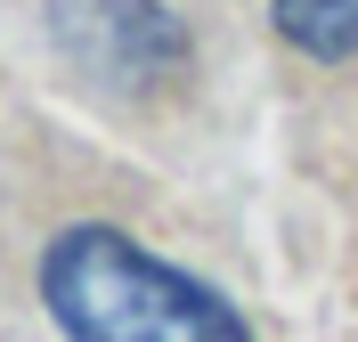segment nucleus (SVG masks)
Returning a JSON list of instances; mask_svg holds the SVG:
<instances>
[{"label": "nucleus", "mask_w": 358, "mask_h": 342, "mask_svg": "<svg viewBox=\"0 0 358 342\" xmlns=\"http://www.w3.org/2000/svg\"><path fill=\"white\" fill-rule=\"evenodd\" d=\"M41 294L66 342H245V318L212 285L114 228H66L41 261Z\"/></svg>", "instance_id": "1"}, {"label": "nucleus", "mask_w": 358, "mask_h": 342, "mask_svg": "<svg viewBox=\"0 0 358 342\" xmlns=\"http://www.w3.org/2000/svg\"><path fill=\"white\" fill-rule=\"evenodd\" d=\"M277 33L310 57H358V0H268Z\"/></svg>", "instance_id": "3"}, {"label": "nucleus", "mask_w": 358, "mask_h": 342, "mask_svg": "<svg viewBox=\"0 0 358 342\" xmlns=\"http://www.w3.org/2000/svg\"><path fill=\"white\" fill-rule=\"evenodd\" d=\"M57 49L98 82V90H155L187 73V33L155 0H49Z\"/></svg>", "instance_id": "2"}]
</instances>
